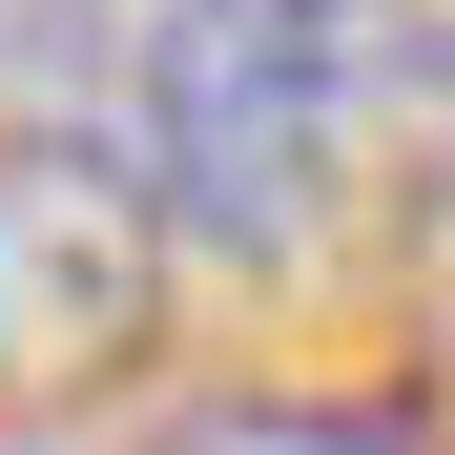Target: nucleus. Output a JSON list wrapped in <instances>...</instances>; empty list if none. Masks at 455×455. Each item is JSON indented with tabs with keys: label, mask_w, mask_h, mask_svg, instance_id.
<instances>
[{
	"label": "nucleus",
	"mask_w": 455,
	"mask_h": 455,
	"mask_svg": "<svg viewBox=\"0 0 455 455\" xmlns=\"http://www.w3.org/2000/svg\"><path fill=\"white\" fill-rule=\"evenodd\" d=\"M124 84H145V187L207 249H311L352 187H414V145H455V42L372 0H166Z\"/></svg>",
	"instance_id": "nucleus-1"
},
{
	"label": "nucleus",
	"mask_w": 455,
	"mask_h": 455,
	"mask_svg": "<svg viewBox=\"0 0 455 455\" xmlns=\"http://www.w3.org/2000/svg\"><path fill=\"white\" fill-rule=\"evenodd\" d=\"M187 228L104 124H0V414H84L145 372Z\"/></svg>",
	"instance_id": "nucleus-2"
},
{
	"label": "nucleus",
	"mask_w": 455,
	"mask_h": 455,
	"mask_svg": "<svg viewBox=\"0 0 455 455\" xmlns=\"http://www.w3.org/2000/svg\"><path fill=\"white\" fill-rule=\"evenodd\" d=\"M166 455H414V435H372V414H207V435H166Z\"/></svg>",
	"instance_id": "nucleus-3"
}]
</instances>
